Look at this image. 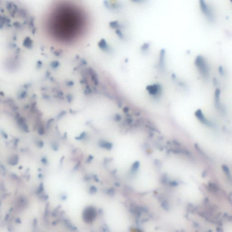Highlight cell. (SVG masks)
<instances>
[{
  "instance_id": "4fadbf2b",
  "label": "cell",
  "mask_w": 232,
  "mask_h": 232,
  "mask_svg": "<svg viewBox=\"0 0 232 232\" xmlns=\"http://www.w3.org/2000/svg\"><path fill=\"white\" fill-rule=\"evenodd\" d=\"M149 46L150 45H149V44L146 43L144 44L143 45H142L141 48L142 50H146V49H148L149 48Z\"/></svg>"
},
{
  "instance_id": "83f0119b",
  "label": "cell",
  "mask_w": 232,
  "mask_h": 232,
  "mask_svg": "<svg viewBox=\"0 0 232 232\" xmlns=\"http://www.w3.org/2000/svg\"><path fill=\"white\" fill-rule=\"evenodd\" d=\"M41 175L40 174V175H39V177H41Z\"/></svg>"
},
{
  "instance_id": "8992f818",
  "label": "cell",
  "mask_w": 232,
  "mask_h": 232,
  "mask_svg": "<svg viewBox=\"0 0 232 232\" xmlns=\"http://www.w3.org/2000/svg\"><path fill=\"white\" fill-rule=\"evenodd\" d=\"M221 91L219 89H217L215 90L214 93V104L217 109H220L221 108V104H220V97Z\"/></svg>"
},
{
  "instance_id": "d4e9b609",
  "label": "cell",
  "mask_w": 232,
  "mask_h": 232,
  "mask_svg": "<svg viewBox=\"0 0 232 232\" xmlns=\"http://www.w3.org/2000/svg\"><path fill=\"white\" fill-rule=\"evenodd\" d=\"M43 146V143L42 142L40 141V147H42Z\"/></svg>"
},
{
  "instance_id": "5b68a950",
  "label": "cell",
  "mask_w": 232,
  "mask_h": 232,
  "mask_svg": "<svg viewBox=\"0 0 232 232\" xmlns=\"http://www.w3.org/2000/svg\"><path fill=\"white\" fill-rule=\"evenodd\" d=\"M195 115L198 120L203 124H204L208 127H212L213 126V123L208 120V119H207L206 117L205 116L201 110L199 109L196 111Z\"/></svg>"
},
{
  "instance_id": "ffe728a7",
  "label": "cell",
  "mask_w": 232,
  "mask_h": 232,
  "mask_svg": "<svg viewBox=\"0 0 232 232\" xmlns=\"http://www.w3.org/2000/svg\"><path fill=\"white\" fill-rule=\"evenodd\" d=\"M93 157H92V156H89V158H88V159H87V162H90V161H91V160L93 159Z\"/></svg>"
},
{
  "instance_id": "30bf717a",
  "label": "cell",
  "mask_w": 232,
  "mask_h": 232,
  "mask_svg": "<svg viewBox=\"0 0 232 232\" xmlns=\"http://www.w3.org/2000/svg\"><path fill=\"white\" fill-rule=\"evenodd\" d=\"M115 33L117 35V36L121 40L124 39L125 36L123 34V32L121 31V29H118V30H115Z\"/></svg>"
},
{
  "instance_id": "9c48e42d",
  "label": "cell",
  "mask_w": 232,
  "mask_h": 232,
  "mask_svg": "<svg viewBox=\"0 0 232 232\" xmlns=\"http://www.w3.org/2000/svg\"><path fill=\"white\" fill-rule=\"evenodd\" d=\"M222 169H223V171L225 172V174L227 175V177L229 178L230 179H231V175L230 173V170H229V168L226 165H224L222 166Z\"/></svg>"
},
{
  "instance_id": "cb8c5ba5",
  "label": "cell",
  "mask_w": 232,
  "mask_h": 232,
  "mask_svg": "<svg viewBox=\"0 0 232 232\" xmlns=\"http://www.w3.org/2000/svg\"><path fill=\"white\" fill-rule=\"evenodd\" d=\"M171 183L173 185H174V186H175V185H176L177 184V183H176V182H175V181L174 182H172Z\"/></svg>"
},
{
  "instance_id": "2e32d148",
  "label": "cell",
  "mask_w": 232,
  "mask_h": 232,
  "mask_svg": "<svg viewBox=\"0 0 232 232\" xmlns=\"http://www.w3.org/2000/svg\"><path fill=\"white\" fill-rule=\"evenodd\" d=\"M97 191V188H96L95 186H92L90 187V192H91V193H95Z\"/></svg>"
},
{
  "instance_id": "ba28073f",
  "label": "cell",
  "mask_w": 232,
  "mask_h": 232,
  "mask_svg": "<svg viewBox=\"0 0 232 232\" xmlns=\"http://www.w3.org/2000/svg\"><path fill=\"white\" fill-rule=\"evenodd\" d=\"M99 45L101 48L104 49H109V46L107 43L106 41L104 39H102L99 43Z\"/></svg>"
},
{
  "instance_id": "52a82bcc",
  "label": "cell",
  "mask_w": 232,
  "mask_h": 232,
  "mask_svg": "<svg viewBox=\"0 0 232 232\" xmlns=\"http://www.w3.org/2000/svg\"><path fill=\"white\" fill-rule=\"evenodd\" d=\"M110 27L112 29H115V30L118 29H122L124 28V26L123 24H121L119 21H110L109 23Z\"/></svg>"
},
{
  "instance_id": "e0dca14e",
  "label": "cell",
  "mask_w": 232,
  "mask_h": 232,
  "mask_svg": "<svg viewBox=\"0 0 232 232\" xmlns=\"http://www.w3.org/2000/svg\"><path fill=\"white\" fill-rule=\"evenodd\" d=\"M139 166V163L138 162H136L133 164V169H136L138 168Z\"/></svg>"
},
{
  "instance_id": "9a60e30c",
  "label": "cell",
  "mask_w": 232,
  "mask_h": 232,
  "mask_svg": "<svg viewBox=\"0 0 232 232\" xmlns=\"http://www.w3.org/2000/svg\"><path fill=\"white\" fill-rule=\"evenodd\" d=\"M43 191V183H41L40 184V185L39 188L38 190V194H40Z\"/></svg>"
},
{
  "instance_id": "ac0fdd59",
  "label": "cell",
  "mask_w": 232,
  "mask_h": 232,
  "mask_svg": "<svg viewBox=\"0 0 232 232\" xmlns=\"http://www.w3.org/2000/svg\"><path fill=\"white\" fill-rule=\"evenodd\" d=\"M48 206L46 205V209H45V214H44V216H45V218H46V216H47V215H48Z\"/></svg>"
},
{
  "instance_id": "7c38bea8",
  "label": "cell",
  "mask_w": 232,
  "mask_h": 232,
  "mask_svg": "<svg viewBox=\"0 0 232 232\" xmlns=\"http://www.w3.org/2000/svg\"><path fill=\"white\" fill-rule=\"evenodd\" d=\"M101 146L102 147H104V148H106L107 149H111L112 147V145L111 144L109 143H102L101 144Z\"/></svg>"
},
{
  "instance_id": "f1b7e54d",
  "label": "cell",
  "mask_w": 232,
  "mask_h": 232,
  "mask_svg": "<svg viewBox=\"0 0 232 232\" xmlns=\"http://www.w3.org/2000/svg\"><path fill=\"white\" fill-rule=\"evenodd\" d=\"M230 1L232 3V0H230Z\"/></svg>"
},
{
  "instance_id": "7a4b0ae2",
  "label": "cell",
  "mask_w": 232,
  "mask_h": 232,
  "mask_svg": "<svg viewBox=\"0 0 232 232\" xmlns=\"http://www.w3.org/2000/svg\"><path fill=\"white\" fill-rule=\"evenodd\" d=\"M199 5L203 14L208 21L213 22L214 20V16L210 6L206 2L205 0H199Z\"/></svg>"
},
{
  "instance_id": "d6986e66",
  "label": "cell",
  "mask_w": 232,
  "mask_h": 232,
  "mask_svg": "<svg viewBox=\"0 0 232 232\" xmlns=\"http://www.w3.org/2000/svg\"><path fill=\"white\" fill-rule=\"evenodd\" d=\"M43 164H46L47 162V160L45 158H42L41 160Z\"/></svg>"
},
{
  "instance_id": "6da1fadb",
  "label": "cell",
  "mask_w": 232,
  "mask_h": 232,
  "mask_svg": "<svg viewBox=\"0 0 232 232\" xmlns=\"http://www.w3.org/2000/svg\"><path fill=\"white\" fill-rule=\"evenodd\" d=\"M195 65L201 75L207 78L209 74V68L205 59L202 55H198L195 60Z\"/></svg>"
},
{
  "instance_id": "8fae6325",
  "label": "cell",
  "mask_w": 232,
  "mask_h": 232,
  "mask_svg": "<svg viewBox=\"0 0 232 232\" xmlns=\"http://www.w3.org/2000/svg\"><path fill=\"white\" fill-rule=\"evenodd\" d=\"M18 156L15 155L14 156V157H12L11 158V160L10 161V164L12 166H14V165H16L18 163Z\"/></svg>"
},
{
  "instance_id": "5bb4252c",
  "label": "cell",
  "mask_w": 232,
  "mask_h": 232,
  "mask_svg": "<svg viewBox=\"0 0 232 232\" xmlns=\"http://www.w3.org/2000/svg\"><path fill=\"white\" fill-rule=\"evenodd\" d=\"M132 2H133L136 3H143L146 2L147 0H131Z\"/></svg>"
},
{
  "instance_id": "277c9868",
  "label": "cell",
  "mask_w": 232,
  "mask_h": 232,
  "mask_svg": "<svg viewBox=\"0 0 232 232\" xmlns=\"http://www.w3.org/2000/svg\"><path fill=\"white\" fill-rule=\"evenodd\" d=\"M96 216V212L93 208L89 207L84 210L83 218L86 223H90L94 220Z\"/></svg>"
},
{
  "instance_id": "44dd1931",
  "label": "cell",
  "mask_w": 232,
  "mask_h": 232,
  "mask_svg": "<svg viewBox=\"0 0 232 232\" xmlns=\"http://www.w3.org/2000/svg\"><path fill=\"white\" fill-rule=\"evenodd\" d=\"M15 222L16 223H18V224H20V223H21V220H20V218H17L16 220H15Z\"/></svg>"
},
{
  "instance_id": "4316f807",
  "label": "cell",
  "mask_w": 232,
  "mask_h": 232,
  "mask_svg": "<svg viewBox=\"0 0 232 232\" xmlns=\"http://www.w3.org/2000/svg\"><path fill=\"white\" fill-rule=\"evenodd\" d=\"M8 215H6V219H7V218H8Z\"/></svg>"
},
{
  "instance_id": "3957f363",
  "label": "cell",
  "mask_w": 232,
  "mask_h": 232,
  "mask_svg": "<svg viewBox=\"0 0 232 232\" xmlns=\"http://www.w3.org/2000/svg\"><path fill=\"white\" fill-rule=\"evenodd\" d=\"M103 4L107 8L113 11L119 10L122 8L121 3L116 0H104Z\"/></svg>"
},
{
  "instance_id": "603a6c76",
  "label": "cell",
  "mask_w": 232,
  "mask_h": 232,
  "mask_svg": "<svg viewBox=\"0 0 232 232\" xmlns=\"http://www.w3.org/2000/svg\"><path fill=\"white\" fill-rule=\"evenodd\" d=\"M53 149H54L55 150H58V147L57 146H56L55 145L53 147Z\"/></svg>"
},
{
  "instance_id": "7402d4cb",
  "label": "cell",
  "mask_w": 232,
  "mask_h": 232,
  "mask_svg": "<svg viewBox=\"0 0 232 232\" xmlns=\"http://www.w3.org/2000/svg\"><path fill=\"white\" fill-rule=\"evenodd\" d=\"M37 224V220L36 219H34V222H33V225H34V227H35V226H36V225Z\"/></svg>"
},
{
  "instance_id": "484cf974",
  "label": "cell",
  "mask_w": 232,
  "mask_h": 232,
  "mask_svg": "<svg viewBox=\"0 0 232 232\" xmlns=\"http://www.w3.org/2000/svg\"><path fill=\"white\" fill-rule=\"evenodd\" d=\"M94 179H95V180L96 181H97V182L99 181V179H98L96 177V175H95V176H94Z\"/></svg>"
}]
</instances>
